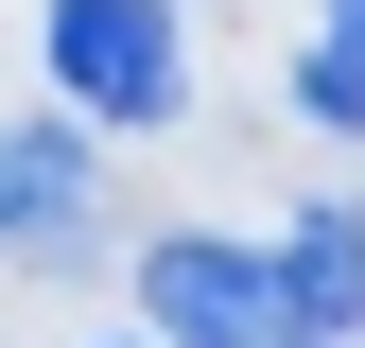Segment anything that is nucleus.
<instances>
[{
	"instance_id": "nucleus-4",
	"label": "nucleus",
	"mask_w": 365,
	"mask_h": 348,
	"mask_svg": "<svg viewBox=\"0 0 365 348\" xmlns=\"http://www.w3.org/2000/svg\"><path fill=\"white\" fill-rule=\"evenodd\" d=\"M261 261H279V314H296V331H331V348L365 331V209H348V192H331V209H296Z\"/></svg>"
},
{
	"instance_id": "nucleus-7",
	"label": "nucleus",
	"mask_w": 365,
	"mask_h": 348,
	"mask_svg": "<svg viewBox=\"0 0 365 348\" xmlns=\"http://www.w3.org/2000/svg\"><path fill=\"white\" fill-rule=\"evenodd\" d=\"M105 348H157V331H105Z\"/></svg>"
},
{
	"instance_id": "nucleus-1",
	"label": "nucleus",
	"mask_w": 365,
	"mask_h": 348,
	"mask_svg": "<svg viewBox=\"0 0 365 348\" xmlns=\"http://www.w3.org/2000/svg\"><path fill=\"white\" fill-rule=\"evenodd\" d=\"M140 314H157V348H331V331L279 314V261H261V244H209V227L140 244Z\"/></svg>"
},
{
	"instance_id": "nucleus-3",
	"label": "nucleus",
	"mask_w": 365,
	"mask_h": 348,
	"mask_svg": "<svg viewBox=\"0 0 365 348\" xmlns=\"http://www.w3.org/2000/svg\"><path fill=\"white\" fill-rule=\"evenodd\" d=\"M0 244L18 261H70L87 244V140L70 122H0Z\"/></svg>"
},
{
	"instance_id": "nucleus-2",
	"label": "nucleus",
	"mask_w": 365,
	"mask_h": 348,
	"mask_svg": "<svg viewBox=\"0 0 365 348\" xmlns=\"http://www.w3.org/2000/svg\"><path fill=\"white\" fill-rule=\"evenodd\" d=\"M53 87H70L87 122H174V105H192L174 0H53Z\"/></svg>"
},
{
	"instance_id": "nucleus-6",
	"label": "nucleus",
	"mask_w": 365,
	"mask_h": 348,
	"mask_svg": "<svg viewBox=\"0 0 365 348\" xmlns=\"http://www.w3.org/2000/svg\"><path fill=\"white\" fill-rule=\"evenodd\" d=\"M331 53H365V0H331Z\"/></svg>"
},
{
	"instance_id": "nucleus-5",
	"label": "nucleus",
	"mask_w": 365,
	"mask_h": 348,
	"mask_svg": "<svg viewBox=\"0 0 365 348\" xmlns=\"http://www.w3.org/2000/svg\"><path fill=\"white\" fill-rule=\"evenodd\" d=\"M296 105L331 122V140H365V53H313V70H296Z\"/></svg>"
}]
</instances>
